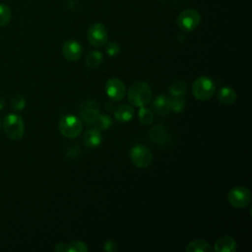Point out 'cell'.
I'll list each match as a JSON object with an SVG mask.
<instances>
[{
    "instance_id": "cell-1",
    "label": "cell",
    "mask_w": 252,
    "mask_h": 252,
    "mask_svg": "<svg viewBox=\"0 0 252 252\" xmlns=\"http://www.w3.org/2000/svg\"><path fill=\"white\" fill-rule=\"evenodd\" d=\"M128 101L136 106L142 107L147 105L152 98V91L150 86L143 81L134 83L128 90L127 93Z\"/></svg>"
},
{
    "instance_id": "cell-2",
    "label": "cell",
    "mask_w": 252,
    "mask_h": 252,
    "mask_svg": "<svg viewBox=\"0 0 252 252\" xmlns=\"http://www.w3.org/2000/svg\"><path fill=\"white\" fill-rule=\"evenodd\" d=\"M3 129L10 139L20 140L25 133V124L19 114L10 113L3 120Z\"/></svg>"
},
{
    "instance_id": "cell-3",
    "label": "cell",
    "mask_w": 252,
    "mask_h": 252,
    "mask_svg": "<svg viewBox=\"0 0 252 252\" xmlns=\"http://www.w3.org/2000/svg\"><path fill=\"white\" fill-rule=\"evenodd\" d=\"M216 86L215 83L209 77H199L192 85V94L195 98L201 101L210 99L215 94Z\"/></svg>"
},
{
    "instance_id": "cell-4",
    "label": "cell",
    "mask_w": 252,
    "mask_h": 252,
    "mask_svg": "<svg viewBox=\"0 0 252 252\" xmlns=\"http://www.w3.org/2000/svg\"><path fill=\"white\" fill-rule=\"evenodd\" d=\"M58 128L64 137L68 139H74L81 134L83 125L81 119L78 117L74 115H65L59 120Z\"/></svg>"
},
{
    "instance_id": "cell-5",
    "label": "cell",
    "mask_w": 252,
    "mask_h": 252,
    "mask_svg": "<svg viewBox=\"0 0 252 252\" xmlns=\"http://www.w3.org/2000/svg\"><path fill=\"white\" fill-rule=\"evenodd\" d=\"M227 201L234 208H245L251 202V192L245 186L233 187L227 193Z\"/></svg>"
},
{
    "instance_id": "cell-6",
    "label": "cell",
    "mask_w": 252,
    "mask_h": 252,
    "mask_svg": "<svg viewBox=\"0 0 252 252\" xmlns=\"http://www.w3.org/2000/svg\"><path fill=\"white\" fill-rule=\"evenodd\" d=\"M131 161L140 168L149 166L153 160V154L151 150L144 145H135L130 150Z\"/></svg>"
},
{
    "instance_id": "cell-7",
    "label": "cell",
    "mask_w": 252,
    "mask_h": 252,
    "mask_svg": "<svg viewBox=\"0 0 252 252\" xmlns=\"http://www.w3.org/2000/svg\"><path fill=\"white\" fill-rule=\"evenodd\" d=\"M200 22L201 16L199 12L194 9H186L182 11L177 18L178 27L184 32L194 31L199 26Z\"/></svg>"
},
{
    "instance_id": "cell-8",
    "label": "cell",
    "mask_w": 252,
    "mask_h": 252,
    "mask_svg": "<svg viewBox=\"0 0 252 252\" xmlns=\"http://www.w3.org/2000/svg\"><path fill=\"white\" fill-rule=\"evenodd\" d=\"M87 37L93 46L101 47L107 42V30L101 23H94L89 28Z\"/></svg>"
},
{
    "instance_id": "cell-9",
    "label": "cell",
    "mask_w": 252,
    "mask_h": 252,
    "mask_svg": "<svg viewBox=\"0 0 252 252\" xmlns=\"http://www.w3.org/2000/svg\"><path fill=\"white\" fill-rule=\"evenodd\" d=\"M99 114V106L94 100H87L80 106L81 120L90 126L93 125Z\"/></svg>"
},
{
    "instance_id": "cell-10",
    "label": "cell",
    "mask_w": 252,
    "mask_h": 252,
    "mask_svg": "<svg viewBox=\"0 0 252 252\" xmlns=\"http://www.w3.org/2000/svg\"><path fill=\"white\" fill-rule=\"evenodd\" d=\"M105 93L110 99L118 101L124 98L126 94V87L120 79L111 78L105 84Z\"/></svg>"
},
{
    "instance_id": "cell-11",
    "label": "cell",
    "mask_w": 252,
    "mask_h": 252,
    "mask_svg": "<svg viewBox=\"0 0 252 252\" xmlns=\"http://www.w3.org/2000/svg\"><path fill=\"white\" fill-rule=\"evenodd\" d=\"M62 54L68 61H77L83 54V47L78 41L68 39L62 45Z\"/></svg>"
},
{
    "instance_id": "cell-12",
    "label": "cell",
    "mask_w": 252,
    "mask_h": 252,
    "mask_svg": "<svg viewBox=\"0 0 252 252\" xmlns=\"http://www.w3.org/2000/svg\"><path fill=\"white\" fill-rule=\"evenodd\" d=\"M149 138L156 144L164 146L170 142V135L161 125H155L149 131Z\"/></svg>"
},
{
    "instance_id": "cell-13",
    "label": "cell",
    "mask_w": 252,
    "mask_h": 252,
    "mask_svg": "<svg viewBox=\"0 0 252 252\" xmlns=\"http://www.w3.org/2000/svg\"><path fill=\"white\" fill-rule=\"evenodd\" d=\"M236 249V241L229 235L220 237L214 246V250L217 252H234Z\"/></svg>"
},
{
    "instance_id": "cell-14",
    "label": "cell",
    "mask_w": 252,
    "mask_h": 252,
    "mask_svg": "<svg viewBox=\"0 0 252 252\" xmlns=\"http://www.w3.org/2000/svg\"><path fill=\"white\" fill-rule=\"evenodd\" d=\"M54 249L59 252H86L89 247L83 241L74 240L69 243H57Z\"/></svg>"
},
{
    "instance_id": "cell-15",
    "label": "cell",
    "mask_w": 252,
    "mask_h": 252,
    "mask_svg": "<svg viewBox=\"0 0 252 252\" xmlns=\"http://www.w3.org/2000/svg\"><path fill=\"white\" fill-rule=\"evenodd\" d=\"M134 116V108L126 103L119 104L114 109V117L120 122H128Z\"/></svg>"
},
{
    "instance_id": "cell-16",
    "label": "cell",
    "mask_w": 252,
    "mask_h": 252,
    "mask_svg": "<svg viewBox=\"0 0 252 252\" xmlns=\"http://www.w3.org/2000/svg\"><path fill=\"white\" fill-rule=\"evenodd\" d=\"M101 140H102V136L100 134V131L94 128H91L87 130L84 134L85 145L90 149L96 148L97 146H99L101 143Z\"/></svg>"
},
{
    "instance_id": "cell-17",
    "label": "cell",
    "mask_w": 252,
    "mask_h": 252,
    "mask_svg": "<svg viewBox=\"0 0 252 252\" xmlns=\"http://www.w3.org/2000/svg\"><path fill=\"white\" fill-rule=\"evenodd\" d=\"M153 109L154 111L160 115H166L170 111L169 109V97H167L164 94H159L157 96L153 102Z\"/></svg>"
},
{
    "instance_id": "cell-18",
    "label": "cell",
    "mask_w": 252,
    "mask_h": 252,
    "mask_svg": "<svg viewBox=\"0 0 252 252\" xmlns=\"http://www.w3.org/2000/svg\"><path fill=\"white\" fill-rule=\"evenodd\" d=\"M185 250L187 252H212L213 247L204 239H195L186 245Z\"/></svg>"
},
{
    "instance_id": "cell-19",
    "label": "cell",
    "mask_w": 252,
    "mask_h": 252,
    "mask_svg": "<svg viewBox=\"0 0 252 252\" xmlns=\"http://www.w3.org/2000/svg\"><path fill=\"white\" fill-rule=\"evenodd\" d=\"M218 99L224 105H230L236 100V93L229 87H222L218 92Z\"/></svg>"
},
{
    "instance_id": "cell-20",
    "label": "cell",
    "mask_w": 252,
    "mask_h": 252,
    "mask_svg": "<svg viewBox=\"0 0 252 252\" xmlns=\"http://www.w3.org/2000/svg\"><path fill=\"white\" fill-rule=\"evenodd\" d=\"M187 86L186 83L181 79H176L169 85L168 92L171 96H183L186 93Z\"/></svg>"
},
{
    "instance_id": "cell-21",
    "label": "cell",
    "mask_w": 252,
    "mask_h": 252,
    "mask_svg": "<svg viewBox=\"0 0 252 252\" xmlns=\"http://www.w3.org/2000/svg\"><path fill=\"white\" fill-rule=\"evenodd\" d=\"M102 60H103L102 53L98 50H93L87 54L85 58V63L90 68H96L101 64Z\"/></svg>"
},
{
    "instance_id": "cell-22",
    "label": "cell",
    "mask_w": 252,
    "mask_h": 252,
    "mask_svg": "<svg viewBox=\"0 0 252 252\" xmlns=\"http://www.w3.org/2000/svg\"><path fill=\"white\" fill-rule=\"evenodd\" d=\"M111 124H112V120L108 115L99 114L92 126L93 128L101 132V131L107 130L111 126Z\"/></svg>"
},
{
    "instance_id": "cell-23",
    "label": "cell",
    "mask_w": 252,
    "mask_h": 252,
    "mask_svg": "<svg viewBox=\"0 0 252 252\" xmlns=\"http://www.w3.org/2000/svg\"><path fill=\"white\" fill-rule=\"evenodd\" d=\"M186 107V101L182 96H172L169 98V109L175 113L182 112Z\"/></svg>"
},
{
    "instance_id": "cell-24",
    "label": "cell",
    "mask_w": 252,
    "mask_h": 252,
    "mask_svg": "<svg viewBox=\"0 0 252 252\" xmlns=\"http://www.w3.org/2000/svg\"><path fill=\"white\" fill-rule=\"evenodd\" d=\"M138 118L139 121L143 124V125H150L153 123L154 121V113L152 110H150L149 108H146L144 106L140 107L139 112H138Z\"/></svg>"
},
{
    "instance_id": "cell-25",
    "label": "cell",
    "mask_w": 252,
    "mask_h": 252,
    "mask_svg": "<svg viewBox=\"0 0 252 252\" xmlns=\"http://www.w3.org/2000/svg\"><path fill=\"white\" fill-rule=\"evenodd\" d=\"M12 17L11 9L3 3H0V27L6 26Z\"/></svg>"
},
{
    "instance_id": "cell-26",
    "label": "cell",
    "mask_w": 252,
    "mask_h": 252,
    "mask_svg": "<svg viewBox=\"0 0 252 252\" xmlns=\"http://www.w3.org/2000/svg\"><path fill=\"white\" fill-rule=\"evenodd\" d=\"M10 105H11L13 110H15V111H22L25 108V106H26V100H25L23 95L15 94L12 97V99H11Z\"/></svg>"
},
{
    "instance_id": "cell-27",
    "label": "cell",
    "mask_w": 252,
    "mask_h": 252,
    "mask_svg": "<svg viewBox=\"0 0 252 252\" xmlns=\"http://www.w3.org/2000/svg\"><path fill=\"white\" fill-rule=\"evenodd\" d=\"M105 51L107 53L108 56L110 57H114L116 56L119 51H120V48H119V45L116 43V42H113V41H110L106 44V47H105Z\"/></svg>"
},
{
    "instance_id": "cell-28",
    "label": "cell",
    "mask_w": 252,
    "mask_h": 252,
    "mask_svg": "<svg viewBox=\"0 0 252 252\" xmlns=\"http://www.w3.org/2000/svg\"><path fill=\"white\" fill-rule=\"evenodd\" d=\"M103 249L105 251H115L117 250V244L113 241V240H107L104 245H103Z\"/></svg>"
},
{
    "instance_id": "cell-29",
    "label": "cell",
    "mask_w": 252,
    "mask_h": 252,
    "mask_svg": "<svg viewBox=\"0 0 252 252\" xmlns=\"http://www.w3.org/2000/svg\"><path fill=\"white\" fill-rule=\"evenodd\" d=\"M5 106V98L0 95V110H2V108Z\"/></svg>"
}]
</instances>
